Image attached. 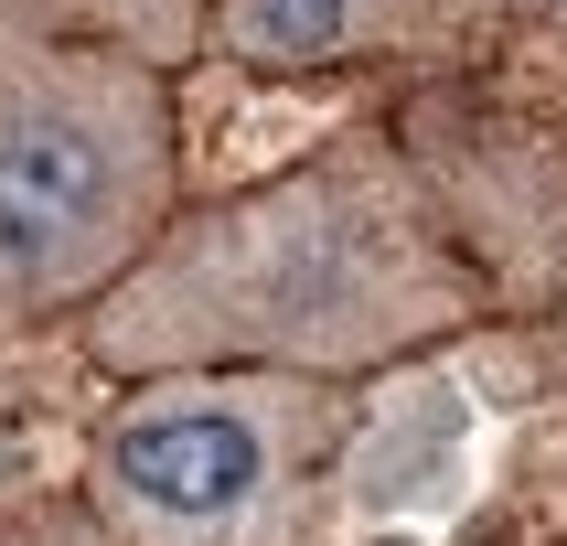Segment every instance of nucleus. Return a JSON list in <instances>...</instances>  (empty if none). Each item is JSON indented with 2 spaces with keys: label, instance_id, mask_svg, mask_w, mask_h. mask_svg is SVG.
<instances>
[{
  "label": "nucleus",
  "instance_id": "4",
  "mask_svg": "<svg viewBox=\"0 0 567 546\" xmlns=\"http://www.w3.org/2000/svg\"><path fill=\"white\" fill-rule=\"evenodd\" d=\"M504 11L525 0H215L204 32H215V54L257 64V75H343V64H408L440 43H472Z\"/></svg>",
  "mask_w": 567,
  "mask_h": 546
},
{
  "label": "nucleus",
  "instance_id": "2",
  "mask_svg": "<svg viewBox=\"0 0 567 546\" xmlns=\"http://www.w3.org/2000/svg\"><path fill=\"white\" fill-rule=\"evenodd\" d=\"M183 204L172 75L0 0V343L86 321Z\"/></svg>",
  "mask_w": 567,
  "mask_h": 546
},
{
  "label": "nucleus",
  "instance_id": "3",
  "mask_svg": "<svg viewBox=\"0 0 567 546\" xmlns=\"http://www.w3.org/2000/svg\"><path fill=\"white\" fill-rule=\"evenodd\" d=\"M353 429L364 396L311 375H118L75 504L96 546H332Z\"/></svg>",
  "mask_w": 567,
  "mask_h": 546
},
{
  "label": "nucleus",
  "instance_id": "1",
  "mask_svg": "<svg viewBox=\"0 0 567 546\" xmlns=\"http://www.w3.org/2000/svg\"><path fill=\"white\" fill-rule=\"evenodd\" d=\"M493 311L440 193L385 140H321L236 193L172 204L75 332L107 375H311L364 385Z\"/></svg>",
  "mask_w": 567,
  "mask_h": 546
},
{
  "label": "nucleus",
  "instance_id": "5",
  "mask_svg": "<svg viewBox=\"0 0 567 546\" xmlns=\"http://www.w3.org/2000/svg\"><path fill=\"white\" fill-rule=\"evenodd\" d=\"M32 11H54L64 32H86V43H118V54L161 64V75H172V54L204 32V11H193V0H32Z\"/></svg>",
  "mask_w": 567,
  "mask_h": 546
}]
</instances>
